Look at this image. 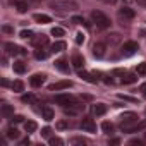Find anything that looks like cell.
Masks as SVG:
<instances>
[{
	"mask_svg": "<svg viewBox=\"0 0 146 146\" xmlns=\"http://www.w3.org/2000/svg\"><path fill=\"white\" fill-rule=\"evenodd\" d=\"M48 7L53 11H58V12H70V11L79 9V5L76 2H72V0H52Z\"/></svg>",
	"mask_w": 146,
	"mask_h": 146,
	"instance_id": "1",
	"label": "cell"
},
{
	"mask_svg": "<svg viewBox=\"0 0 146 146\" xmlns=\"http://www.w3.org/2000/svg\"><path fill=\"white\" fill-rule=\"evenodd\" d=\"M91 21H93V23L96 24V28H100V29H108L110 24H112L110 17H108L107 14H103L102 11H93V12H91Z\"/></svg>",
	"mask_w": 146,
	"mask_h": 146,
	"instance_id": "2",
	"label": "cell"
},
{
	"mask_svg": "<svg viewBox=\"0 0 146 146\" xmlns=\"http://www.w3.org/2000/svg\"><path fill=\"white\" fill-rule=\"evenodd\" d=\"M55 103L64 108V107H69V105H74L76 98L72 95H69V93H60V95H55Z\"/></svg>",
	"mask_w": 146,
	"mask_h": 146,
	"instance_id": "3",
	"label": "cell"
},
{
	"mask_svg": "<svg viewBox=\"0 0 146 146\" xmlns=\"http://www.w3.org/2000/svg\"><path fill=\"white\" fill-rule=\"evenodd\" d=\"M137 50H139L137 41H125V43L120 46V53H122L124 57H131V55H134Z\"/></svg>",
	"mask_w": 146,
	"mask_h": 146,
	"instance_id": "4",
	"label": "cell"
},
{
	"mask_svg": "<svg viewBox=\"0 0 146 146\" xmlns=\"http://www.w3.org/2000/svg\"><path fill=\"white\" fill-rule=\"evenodd\" d=\"M4 48L7 50V53H11V55H21V57H24V55H28V50L26 48H23V46H19V45H14V43H5L4 45Z\"/></svg>",
	"mask_w": 146,
	"mask_h": 146,
	"instance_id": "5",
	"label": "cell"
},
{
	"mask_svg": "<svg viewBox=\"0 0 146 146\" xmlns=\"http://www.w3.org/2000/svg\"><path fill=\"white\" fill-rule=\"evenodd\" d=\"M134 122H137V115H136L134 112H124V113L120 115V127H122V129L132 125Z\"/></svg>",
	"mask_w": 146,
	"mask_h": 146,
	"instance_id": "6",
	"label": "cell"
},
{
	"mask_svg": "<svg viewBox=\"0 0 146 146\" xmlns=\"http://www.w3.org/2000/svg\"><path fill=\"white\" fill-rule=\"evenodd\" d=\"M117 16H119V19H120V21L129 23V21H132V19H134L136 12H134V9H131V7H122V9H119Z\"/></svg>",
	"mask_w": 146,
	"mask_h": 146,
	"instance_id": "7",
	"label": "cell"
},
{
	"mask_svg": "<svg viewBox=\"0 0 146 146\" xmlns=\"http://www.w3.org/2000/svg\"><path fill=\"white\" fill-rule=\"evenodd\" d=\"M79 127H81L84 132H90V134H95V132H96V124H95V120L90 119V117H84V119L81 120Z\"/></svg>",
	"mask_w": 146,
	"mask_h": 146,
	"instance_id": "8",
	"label": "cell"
},
{
	"mask_svg": "<svg viewBox=\"0 0 146 146\" xmlns=\"http://www.w3.org/2000/svg\"><path fill=\"white\" fill-rule=\"evenodd\" d=\"M143 129H146V120H137V122H134L132 125L124 127L122 131L127 132V134H134V132H139V131H143Z\"/></svg>",
	"mask_w": 146,
	"mask_h": 146,
	"instance_id": "9",
	"label": "cell"
},
{
	"mask_svg": "<svg viewBox=\"0 0 146 146\" xmlns=\"http://www.w3.org/2000/svg\"><path fill=\"white\" fill-rule=\"evenodd\" d=\"M45 79H46V74H43V72L40 74V72H38V74H33V76L29 78V84H31L33 88H41L43 83H45Z\"/></svg>",
	"mask_w": 146,
	"mask_h": 146,
	"instance_id": "10",
	"label": "cell"
},
{
	"mask_svg": "<svg viewBox=\"0 0 146 146\" xmlns=\"http://www.w3.org/2000/svg\"><path fill=\"white\" fill-rule=\"evenodd\" d=\"M70 86H72V81L64 79V81H57V83L50 84L48 90H50V91H60V90H67V88H70Z\"/></svg>",
	"mask_w": 146,
	"mask_h": 146,
	"instance_id": "11",
	"label": "cell"
},
{
	"mask_svg": "<svg viewBox=\"0 0 146 146\" xmlns=\"http://www.w3.org/2000/svg\"><path fill=\"white\" fill-rule=\"evenodd\" d=\"M107 110H108V107H107L105 103H95V105H91V113H93V115H96V117L105 115V113H107Z\"/></svg>",
	"mask_w": 146,
	"mask_h": 146,
	"instance_id": "12",
	"label": "cell"
},
{
	"mask_svg": "<svg viewBox=\"0 0 146 146\" xmlns=\"http://www.w3.org/2000/svg\"><path fill=\"white\" fill-rule=\"evenodd\" d=\"M70 64L74 65V69L81 70V69L84 67V57H83V55H79V53H74V55L70 57Z\"/></svg>",
	"mask_w": 146,
	"mask_h": 146,
	"instance_id": "13",
	"label": "cell"
},
{
	"mask_svg": "<svg viewBox=\"0 0 146 146\" xmlns=\"http://www.w3.org/2000/svg\"><path fill=\"white\" fill-rule=\"evenodd\" d=\"M78 74H79V78L83 79V81H86V83H90V84H96L98 83V79L95 78V74H90V72H86V70H78Z\"/></svg>",
	"mask_w": 146,
	"mask_h": 146,
	"instance_id": "14",
	"label": "cell"
},
{
	"mask_svg": "<svg viewBox=\"0 0 146 146\" xmlns=\"http://www.w3.org/2000/svg\"><path fill=\"white\" fill-rule=\"evenodd\" d=\"M105 50H107L105 43H95V45H93V55H95L96 58H103V57H105Z\"/></svg>",
	"mask_w": 146,
	"mask_h": 146,
	"instance_id": "15",
	"label": "cell"
},
{
	"mask_svg": "<svg viewBox=\"0 0 146 146\" xmlns=\"http://www.w3.org/2000/svg\"><path fill=\"white\" fill-rule=\"evenodd\" d=\"M41 117H43V120H46V122L53 120V117H55V112H53V108H52V107H48V105L41 107Z\"/></svg>",
	"mask_w": 146,
	"mask_h": 146,
	"instance_id": "16",
	"label": "cell"
},
{
	"mask_svg": "<svg viewBox=\"0 0 146 146\" xmlns=\"http://www.w3.org/2000/svg\"><path fill=\"white\" fill-rule=\"evenodd\" d=\"M53 65H55V69H58L60 72H64V74H69V72H70V67H69V64H67L65 58H58Z\"/></svg>",
	"mask_w": 146,
	"mask_h": 146,
	"instance_id": "17",
	"label": "cell"
},
{
	"mask_svg": "<svg viewBox=\"0 0 146 146\" xmlns=\"http://www.w3.org/2000/svg\"><path fill=\"white\" fill-rule=\"evenodd\" d=\"M0 112H2V115H4L5 119H11V117L14 115V108H12V105H9V103H2Z\"/></svg>",
	"mask_w": 146,
	"mask_h": 146,
	"instance_id": "18",
	"label": "cell"
},
{
	"mask_svg": "<svg viewBox=\"0 0 146 146\" xmlns=\"http://www.w3.org/2000/svg\"><path fill=\"white\" fill-rule=\"evenodd\" d=\"M33 19H35L36 23H40V24H48V23H52V17L46 16V14H35Z\"/></svg>",
	"mask_w": 146,
	"mask_h": 146,
	"instance_id": "19",
	"label": "cell"
},
{
	"mask_svg": "<svg viewBox=\"0 0 146 146\" xmlns=\"http://www.w3.org/2000/svg\"><path fill=\"white\" fill-rule=\"evenodd\" d=\"M65 41H55V43H52V46H50V52H53V53H58V52H62V50H65Z\"/></svg>",
	"mask_w": 146,
	"mask_h": 146,
	"instance_id": "20",
	"label": "cell"
},
{
	"mask_svg": "<svg viewBox=\"0 0 146 146\" xmlns=\"http://www.w3.org/2000/svg\"><path fill=\"white\" fill-rule=\"evenodd\" d=\"M46 57H48V52H46L43 46H38V48L35 50V58H36V60H45Z\"/></svg>",
	"mask_w": 146,
	"mask_h": 146,
	"instance_id": "21",
	"label": "cell"
},
{
	"mask_svg": "<svg viewBox=\"0 0 146 146\" xmlns=\"http://www.w3.org/2000/svg\"><path fill=\"white\" fill-rule=\"evenodd\" d=\"M12 69H14V72H17V74H24L26 72V64L24 62H21V60H17V62H14V65H12Z\"/></svg>",
	"mask_w": 146,
	"mask_h": 146,
	"instance_id": "22",
	"label": "cell"
},
{
	"mask_svg": "<svg viewBox=\"0 0 146 146\" xmlns=\"http://www.w3.org/2000/svg\"><path fill=\"white\" fill-rule=\"evenodd\" d=\"M36 129H38V124H36L35 120H26V122H24V131H26L28 134L35 132Z\"/></svg>",
	"mask_w": 146,
	"mask_h": 146,
	"instance_id": "23",
	"label": "cell"
},
{
	"mask_svg": "<svg viewBox=\"0 0 146 146\" xmlns=\"http://www.w3.org/2000/svg\"><path fill=\"white\" fill-rule=\"evenodd\" d=\"M35 45H38V46H43V45H46L48 43V38L45 36V35H41V36H38V38H33L31 40Z\"/></svg>",
	"mask_w": 146,
	"mask_h": 146,
	"instance_id": "24",
	"label": "cell"
},
{
	"mask_svg": "<svg viewBox=\"0 0 146 146\" xmlns=\"http://www.w3.org/2000/svg\"><path fill=\"white\" fill-rule=\"evenodd\" d=\"M5 136H7L9 139H17V137H19V131H17L16 127H9L7 132H5Z\"/></svg>",
	"mask_w": 146,
	"mask_h": 146,
	"instance_id": "25",
	"label": "cell"
},
{
	"mask_svg": "<svg viewBox=\"0 0 146 146\" xmlns=\"http://www.w3.org/2000/svg\"><path fill=\"white\" fill-rule=\"evenodd\" d=\"M102 131H103L105 134L112 136V134H113V125H112L110 122H103V124H102Z\"/></svg>",
	"mask_w": 146,
	"mask_h": 146,
	"instance_id": "26",
	"label": "cell"
},
{
	"mask_svg": "<svg viewBox=\"0 0 146 146\" xmlns=\"http://www.w3.org/2000/svg\"><path fill=\"white\" fill-rule=\"evenodd\" d=\"M137 81V78L134 76V74H125L124 78H122V83L124 84H132V83H136Z\"/></svg>",
	"mask_w": 146,
	"mask_h": 146,
	"instance_id": "27",
	"label": "cell"
},
{
	"mask_svg": "<svg viewBox=\"0 0 146 146\" xmlns=\"http://www.w3.org/2000/svg\"><path fill=\"white\" fill-rule=\"evenodd\" d=\"M50 35H52V36H55V38H60V36H64L65 33H64V29H62V28H58V26H55V28H52V31H50Z\"/></svg>",
	"mask_w": 146,
	"mask_h": 146,
	"instance_id": "28",
	"label": "cell"
},
{
	"mask_svg": "<svg viewBox=\"0 0 146 146\" xmlns=\"http://www.w3.org/2000/svg\"><path fill=\"white\" fill-rule=\"evenodd\" d=\"M12 90H14L16 93L24 91V83H23V81H14V83H12Z\"/></svg>",
	"mask_w": 146,
	"mask_h": 146,
	"instance_id": "29",
	"label": "cell"
},
{
	"mask_svg": "<svg viewBox=\"0 0 146 146\" xmlns=\"http://www.w3.org/2000/svg\"><path fill=\"white\" fill-rule=\"evenodd\" d=\"M14 4H16V7H17V12H21V14L28 12V4H26V2H14Z\"/></svg>",
	"mask_w": 146,
	"mask_h": 146,
	"instance_id": "30",
	"label": "cell"
},
{
	"mask_svg": "<svg viewBox=\"0 0 146 146\" xmlns=\"http://www.w3.org/2000/svg\"><path fill=\"white\" fill-rule=\"evenodd\" d=\"M136 72H137V76H146V62H143V64H137V67H136Z\"/></svg>",
	"mask_w": 146,
	"mask_h": 146,
	"instance_id": "31",
	"label": "cell"
},
{
	"mask_svg": "<svg viewBox=\"0 0 146 146\" xmlns=\"http://www.w3.org/2000/svg\"><path fill=\"white\" fill-rule=\"evenodd\" d=\"M70 21L74 23V24H84V26H90V24L84 21V17H81V16H72V17H70Z\"/></svg>",
	"mask_w": 146,
	"mask_h": 146,
	"instance_id": "32",
	"label": "cell"
},
{
	"mask_svg": "<svg viewBox=\"0 0 146 146\" xmlns=\"http://www.w3.org/2000/svg\"><path fill=\"white\" fill-rule=\"evenodd\" d=\"M21 38H24V40H33V38H35V33L29 31V29H23V31H21Z\"/></svg>",
	"mask_w": 146,
	"mask_h": 146,
	"instance_id": "33",
	"label": "cell"
},
{
	"mask_svg": "<svg viewBox=\"0 0 146 146\" xmlns=\"http://www.w3.org/2000/svg\"><path fill=\"white\" fill-rule=\"evenodd\" d=\"M21 122H24V117L23 115H12L11 117V124L14 125V124H21Z\"/></svg>",
	"mask_w": 146,
	"mask_h": 146,
	"instance_id": "34",
	"label": "cell"
},
{
	"mask_svg": "<svg viewBox=\"0 0 146 146\" xmlns=\"http://www.w3.org/2000/svg\"><path fill=\"white\" fill-rule=\"evenodd\" d=\"M48 143H50L52 146H62V144H64V141H62L60 137H50Z\"/></svg>",
	"mask_w": 146,
	"mask_h": 146,
	"instance_id": "35",
	"label": "cell"
},
{
	"mask_svg": "<svg viewBox=\"0 0 146 146\" xmlns=\"http://www.w3.org/2000/svg\"><path fill=\"white\" fill-rule=\"evenodd\" d=\"M21 102H23V103H33V102H35V96H33V95H23V96H21Z\"/></svg>",
	"mask_w": 146,
	"mask_h": 146,
	"instance_id": "36",
	"label": "cell"
},
{
	"mask_svg": "<svg viewBox=\"0 0 146 146\" xmlns=\"http://www.w3.org/2000/svg\"><path fill=\"white\" fill-rule=\"evenodd\" d=\"M119 98H120V100H124V102H131V103H137V98H134V96H127V95H119Z\"/></svg>",
	"mask_w": 146,
	"mask_h": 146,
	"instance_id": "37",
	"label": "cell"
},
{
	"mask_svg": "<svg viewBox=\"0 0 146 146\" xmlns=\"http://www.w3.org/2000/svg\"><path fill=\"white\" fill-rule=\"evenodd\" d=\"M70 143H72V144H88V141H86L84 137H72Z\"/></svg>",
	"mask_w": 146,
	"mask_h": 146,
	"instance_id": "38",
	"label": "cell"
},
{
	"mask_svg": "<svg viewBox=\"0 0 146 146\" xmlns=\"http://www.w3.org/2000/svg\"><path fill=\"white\" fill-rule=\"evenodd\" d=\"M84 43V35L83 33H78L76 35V45H83Z\"/></svg>",
	"mask_w": 146,
	"mask_h": 146,
	"instance_id": "39",
	"label": "cell"
},
{
	"mask_svg": "<svg viewBox=\"0 0 146 146\" xmlns=\"http://www.w3.org/2000/svg\"><path fill=\"white\" fill-rule=\"evenodd\" d=\"M50 134H52V129L50 127H43L41 129V136L43 137H50Z\"/></svg>",
	"mask_w": 146,
	"mask_h": 146,
	"instance_id": "40",
	"label": "cell"
},
{
	"mask_svg": "<svg viewBox=\"0 0 146 146\" xmlns=\"http://www.w3.org/2000/svg\"><path fill=\"white\" fill-rule=\"evenodd\" d=\"M112 74H113V76H122V78H124V76H125V70H122V69H113Z\"/></svg>",
	"mask_w": 146,
	"mask_h": 146,
	"instance_id": "41",
	"label": "cell"
},
{
	"mask_svg": "<svg viewBox=\"0 0 146 146\" xmlns=\"http://www.w3.org/2000/svg\"><path fill=\"white\" fill-rule=\"evenodd\" d=\"M2 31L11 35V33H14V28H12V26H9V24H4V26H2Z\"/></svg>",
	"mask_w": 146,
	"mask_h": 146,
	"instance_id": "42",
	"label": "cell"
},
{
	"mask_svg": "<svg viewBox=\"0 0 146 146\" xmlns=\"http://www.w3.org/2000/svg\"><path fill=\"white\" fill-rule=\"evenodd\" d=\"M129 144H132V146H143V141H139V139H131Z\"/></svg>",
	"mask_w": 146,
	"mask_h": 146,
	"instance_id": "43",
	"label": "cell"
},
{
	"mask_svg": "<svg viewBox=\"0 0 146 146\" xmlns=\"http://www.w3.org/2000/svg\"><path fill=\"white\" fill-rule=\"evenodd\" d=\"M31 141H29V137H24V139H21L19 141V146H26V144H29Z\"/></svg>",
	"mask_w": 146,
	"mask_h": 146,
	"instance_id": "44",
	"label": "cell"
},
{
	"mask_svg": "<svg viewBox=\"0 0 146 146\" xmlns=\"http://www.w3.org/2000/svg\"><path fill=\"white\" fill-rule=\"evenodd\" d=\"M136 4H137L139 7H146V0H136Z\"/></svg>",
	"mask_w": 146,
	"mask_h": 146,
	"instance_id": "45",
	"label": "cell"
},
{
	"mask_svg": "<svg viewBox=\"0 0 146 146\" xmlns=\"http://www.w3.org/2000/svg\"><path fill=\"white\" fill-rule=\"evenodd\" d=\"M57 127H58V129H65V127H67V124H65V122H58V124H57Z\"/></svg>",
	"mask_w": 146,
	"mask_h": 146,
	"instance_id": "46",
	"label": "cell"
},
{
	"mask_svg": "<svg viewBox=\"0 0 146 146\" xmlns=\"http://www.w3.org/2000/svg\"><path fill=\"white\" fill-rule=\"evenodd\" d=\"M119 143H120L119 139H110V144H119Z\"/></svg>",
	"mask_w": 146,
	"mask_h": 146,
	"instance_id": "47",
	"label": "cell"
},
{
	"mask_svg": "<svg viewBox=\"0 0 146 146\" xmlns=\"http://www.w3.org/2000/svg\"><path fill=\"white\" fill-rule=\"evenodd\" d=\"M2 86L5 88V86H9V83H7V79H2Z\"/></svg>",
	"mask_w": 146,
	"mask_h": 146,
	"instance_id": "48",
	"label": "cell"
},
{
	"mask_svg": "<svg viewBox=\"0 0 146 146\" xmlns=\"http://www.w3.org/2000/svg\"><path fill=\"white\" fill-rule=\"evenodd\" d=\"M141 91H143V93H144V95H146V83H144V84H143V86H141Z\"/></svg>",
	"mask_w": 146,
	"mask_h": 146,
	"instance_id": "49",
	"label": "cell"
},
{
	"mask_svg": "<svg viewBox=\"0 0 146 146\" xmlns=\"http://www.w3.org/2000/svg\"><path fill=\"white\" fill-rule=\"evenodd\" d=\"M141 35H143V36L146 38V28H143V29H141Z\"/></svg>",
	"mask_w": 146,
	"mask_h": 146,
	"instance_id": "50",
	"label": "cell"
},
{
	"mask_svg": "<svg viewBox=\"0 0 146 146\" xmlns=\"http://www.w3.org/2000/svg\"><path fill=\"white\" fill-rule=\"evenodd\" d=\"M103 2H107V4H113L115 0H103Z\"/></svg>",
	"mask_w": 146,
	"mask_h": 146,
	"instance_id": "51",
	"label": "cell"
},
{
	"mask_svg": "<svg viewBox=\"0 0 146 146\" xmlns=\"http://www.w3.org/2000/svg\"><path fill=\"white\" fill-rule=\"evenodd\" d=\"M144 137H146V132H144Z\"/></svg>",
	"mask_w": 146,
	"mask_h": 146,
	"instance_id": "52",
	"label": "cell"
}]
</instances>
